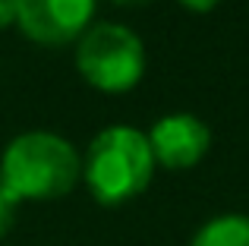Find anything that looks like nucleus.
<instances>
[{"mask_svg":"<svg viewBox=\"0 0 249 246\" xmlns=\"http://www.w3.org/2000/svg\"><path fill=\"white\" fill-rule=\"evenodd\" d=\"M107 3H117V6H139V3H148V0H107Z\"/></svg>","mask_w":249,"mask_h":246,"instance_id":"obj_10","label":"nucleus"},{"mask_svg":"<svg viewBox=\"0 0 249 246\" xmlns=\"http://www.w3.org/2000/svg\"><path fill=\"white\" fill-rule=\"evenodd\" d=\"M19 196L16 193H10L3 183H0V240H3L6 234L13 230V224H16V215H19Z\"/></svg>","mask_w":249,"mask_h":246,"instance_id":"obj_7","label":"nucleus"},{"mask_svg":"<svg viewBox=\"0 0 249 246\" xmlns=\"http://www.w3.org/2000/svg\"><path fill=\"white\" fill-rule=\"evenodd\" d=\"M189 246H249V215H218L193 234Z\"/></svg>","mask_w":249,"mask_h":246,"instance_id":"obj_6","label":"nucleus"},{"mask_svg":"<svg viewBox=\"0 0 249 246\" xmlns=\"http://www.w3.org/2000/svg\"><path fill=\"white\" fill-rule=\"evenodd\" d=\"M76 70L95 92H133L145 76V44L129 25L91 22L76 41Z\"/></svg>","mask_w":249,"mask_h":246,"instance_id":"obj_3","label":"nucleus"},{"mask_svg":"<svg viewBox=\"0 0 249 246\" xmlns=\"http://www.w3.org/2000/svg\"><path fill=\"white\" fill-rule=\"evenodd\" d=\"M221 0H180V6H186L189 13H212Z\"/></svg>","mask_w":249,"mask_h":246,"instance_id":"obj_9","label":"nucleus"},{"mask_svg":"<svg viewBox=\"0 0 249 246\" xmlns=\"http://www.w3.org/2000/svg\"><path fill=\"white\" fill-rule=\"evenodd\" d=\"M16 25V0H0V32Z\"/></svg>","mask_w":249,"mask_h":246,"instance_id":"obj_8","label":"nucleus"},{"mask_svg":"<svg viewBox=\"0 0 249 246\" xmlns=\"http://www.w3.org/2000/svg\"><path fill=\"white\" fill-rule=\"evenodd\" d=\"M98 0H16V25L29 41L63 48L85 35Z\"/></svg>","mask_w":249,"mask_h":246,"instance_id":"obj_4","label":"nucleus"},{"mask_svg":"<svg viewBox=\"0 0 249 246\" xmlns=\"http://www.w3.org/2000/svg\"><path fill=\"white\" fill-rule=\"evenodd\" d=\"M82 180V155L67 136L51 129H29L6 142L0 155V183L19 202L63 199Z\"/></svg>","mask_w":249,"mask_h":246,"instance_id":"obj_1","label":"nucleus"},{"mask_svg":"<svg viewBox=\"0 0 249 246\" xmlns=\"http://www.w3.org/2000/svg\"><path fill=\"white\" fill-rule=\"evenodd\" d=\"M145 136L155 164L167 167V171H189L212 148V129L205 126V120L193 117V114H167V117L155 120V126Z\"/></svg>","mask_w":249,"mask_h":246,"instance_id":"obj_5","label":"nucleus"},{"mask_svg":"<svg viewBox=\"0 0 249 246\" xmlns=\"http://www.w3.org/2000/svg\"><path fill=\"white\" fill-rule=\"evenodd\" d=\"M155 177V155L148 136L126 123L95 133L82 155V183L98 205L117 209L148 190Z\"/></svg>","mask_w":249,"mask_h":246,"instance_id":"obj_2","label":"nucleus"}]
</instances>
